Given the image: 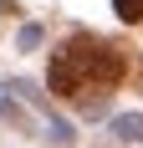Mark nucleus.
Here are the masks:
<instances>
[{"mask_svg": "<svg viewBox=\"0 0 143 148\" xmlns=\"http://www.w3.org/2000/svg\"><path fill=\"white\" fill-rule=\"evenodd\" d=\"M123 77H128V46L102 36H72L56 46L46 82L67 102H92V97H107Z\"/></svg>", "mask_w": 143, "mask_h": 148, "instance_id": "f257e3e1", "label": "nucleus"}, {"mask_svg": "<svg viewBox=\"0 0 143 148\" xmlns=\"http://www.w3.org/2000/svg\"><path fill=\"white\" fill-rule=\"evenodd\" d=\"M113 133H118V138H128V143H138V138H143V118H138V112L118 118V123H113Z\"/></svg>", "mask_w": 143, "mask_h": 148, "instance_id": "f03ea898", "label": "nucleus"}, {"mask_svg": "<svg viewBox=\"0 0 143 148\" xmlns=\"http://www.w3.org/2000/svg\"><path fill=\"white\" fill-rule=\"evenodd\" d=\"M113 10L123 15V21H133V26H138V21H143V0H113Z\"/></svg>", "mask_w": 143, "mask_h": 148, "instance_id": "7ed1b4c3", "label": "nucleus"}]
</instances>
